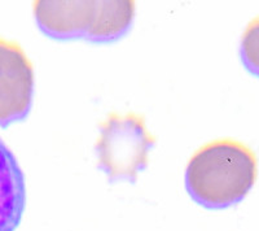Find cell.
<instances>
[{
	"label": "cell",
	"mask_w": 259,
	"mask_h": 231,
	"mask_svg": "<svg viewBox=\"0 0 259 231\" xmlns=\"http://www.w3.org/2000/svg\"><path fill=\"white\" fill-rule=\"evenodd\" d=\"M256 156L233 139L212 140L194 152L186 170V187L194 202L209 209L240 203L255 183Z\"/></svg>",
	"instance_id": "cell-1"
},
{
	"label": "cell",
	"mask_w": 259,
	"mask_h": 231,
	"mask_svg": "<svg viewBox=\"0 0 259 231\" xmlns=\"http://www.w3.org/2000/svg\"><path fill=\"white\" fill-rule=\"evenodd\" d=\"M97 165L112 182H135L147 168L149 152L157 139L145 125L144 115L135 112H112L99 126Z\"/></svg>",
	"instance_id": "cell-2"
},
{
	"label": "cell",
	"mask_w": 259,
	"mask_h": 231,
	"mask_svg": "<svg viewBox=\"0 0 259 231\" xmlns=\"http://www.w3.org/2000/svg\"><path fill=\"white\" fill-rule=\"evenodd\" d=\"M34 96V68L16 41L0 38V126L25 120Z\"/></svg>",
	"instance_id": "cell-3"
},
{
	"label": "cell",
	"mask_w": 259,
	"mask_h": 231,
	"mask_svg": "<svg viewBox=\"0 0 259 231\" xmlns=\"http://www.w3.org/2000/svg\"><path fill=\"white\" fill-rule=\"evenodd\" d=\"M99 13L96 0H38L34 15L39 29L56 41L91 39Z\"/></svg>",
	"instance_id": "cell-4"
},
{
	"label": "cell",
	"mask_w": 259,
	"mask_h": 231,
	"mask_svg": "<svg viewBox=\"0 0 259 231\" xmlns=\"http://www.w3.org/2000/svg\"><path fill=\"white\" fill-rule=\"evenodd\" d=\"M26 207V186L12 151L0 139V231H16Z\"/></svg>",
	"instance_id": "cell-5"
}]
</instances>
